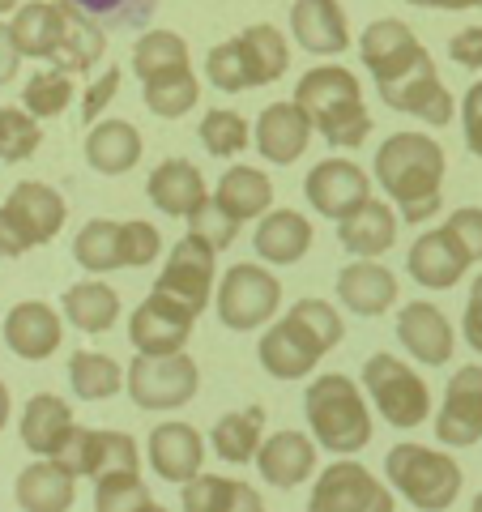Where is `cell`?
Masks as SVG:
<instances>
[{"label":"cell","instance_id":"6da1fadb","mask_svg":"<svg viewBox=\"0 0 482 512\" xmlns=\"http://www.w3.org/2000/svg\"><path fill=\"white\" fill-rule=\"evenodd\" d=\"M444 171V146L427 133H393L376 150V184L389 192L406 222H431L440 214Z\"/></svg>","mask_w":482,"mask_h":512},{"label":"cell","instance_id":"7a4b0ae2","mask_svg":"<svg viewBox=\"0 0 482 512\" xmlns=\"http://www.w3.org/2000/svg\"><path fill=\"white\" fill-rule=\"evenodd\" d=\"M295 103L308 111L316 133L333 150H359L372 137V116H367V103H363V86L342 64H316V69L303 73L295 86Z\"/></svg>","mask_w":482,"mask_h":512},{"label":"cell","instance_id":"3957f363","mask_svg":"<svg viewBox=\"0 0 482 512\" xmlns=\"http://www.w3.org/2000/svg\"><path fill=\"white\" fill-rule=\"evenodd\" d=\"M303 414L320 448L337 457H350L372 444V410H367L363 389L342 372H325L303 393Z\"/></svg>","mask_w":482,"mask_h":512},{"label":"cell","instance_id":"277c9868","mask_svg":"<svg viewBox=\"0 0 482 512\" xmlns=\"http://www.w3.org/2000/svg\"><path fill=\"white\" fill-rule=\"evenodd\" d=\"M286 69H291V47H286L282 30L269 22L248 26L244 35L218 43L214 52L205 56V82L222 94L269 86V82H278Z\"/></svg>","mask_w":482,"mask_h":512},{"label":"cell","instance_id":"5b68a950","mask_svg":"<svg viewBox=\"0 0 482 512\" xmlns=\"http://www.w3.org/2000/svg\"><path fill=\"white\" fill-rule=\"evenodd\" d=\"M384 474L389 487L419 512H444L461 495V466L427 444H393L384 457Z\"/></svg>","mask_w":482,"mask_h":512},{"label":"cell","instance_id":"8992f818","mask_svg":"<svg viewBox=\"0 0 482 512\" xmlns=\"http://www.w3.org/2000/svg\"><path fill=\"white\" fill-rule=\"evenodd\" d=\"M163 256V235L154 222L141 218H94L73 239V261L86 274H111V269H146Z\"/></svg>","mask_w":482,"mask_h":512},{"label":"cell","instance_id":"52a82bcc","mask_svg":"<svg viewBox=\"0 0 482 512\" xmlns=\"http://www.w3.org/2000/svg\"><path fill=\"white\" fill-rule=\"evenodd\" d=\"M69 205L43 180H22L0 205V256H26L30 248H43L60 235Z\"/></svg>","mask_w":482,"mask_h":512},{"label":"cell","instance_id":"ba28073f","mask_svg":"<svg viewBox=\"0 0 482 512\" xmlns=\"http://www.w3.org/2000/svg\"><path fill=\"white\" fill-rule=\"evenodd\" d=\"M363 393L376 402V414L389 427H419L431 414V389L410 363L376 350L363 363Z\"/></svg>","mask_w":482,"mask_h":512},{"label":"cell","instance_id":"9c48e42d","mask_svg":"<svg viewBox=\"0 0 482 512\" xmlns=\"http://www.w3.org/2000/svg\"><path fill=\"white\" fill-rule=\"evenodd\" d=\"M124 389L137 410H150V414L180 410L201 389V367L184 350H175V355H141L137 350V359L128 363Z\"/></svg>","mask_w":482,"mask_h":512},{"label":"cell","instance_id":"30bf717a","mask_svg":"<svg viewBox=\"0 0 482 512\" xmlns=\"http://www.w3.org/2000/svg\"><path fill=\"white\" fill-rule=\"evenodd\" d=\"M278 303H282V282L256 261L231 265L227 274L218 278V291H214L218 320L227 329H235V333L269 325L273 312H278Z\"/></svg>","mask_w":482,"mask_h":512},{"label":"cell","instance_id":"8fae6325","mask_svg":"<svg viewBox=\"0 0 482 512\" xmlns=\"http://www.w3.org/2000/svg\"><path fill=\"white\" fill-rule=\"evenodd\" d=\"M154 291L171 295L175 303H184L188 312L201 316L205 303H210L214 291H218V248L210 244V239L188 231L180 244L171 248L163 274H158V282H154Z\"/></svg>","mask_w":482,"mask_h":512},{"label":"cell","instance_id":"7c38bea8","mask_svg":"<svg viewBox=\"0 0 482 512\" xmlns=\"http://www.w3.org/2000/svg\"><path fill=\"white\" fill-rule=\"evenodd\" d=\"M312 512H393L397 495L359 461H333L308 495Z\"/></svg>","mask_w":482,"mask_h":512},{"label":"cell","instance_id":"4fadbf2b","mask_svg":"<svg viewBox=\"0 0 482 512\" xmlns=\"http://www.w3.org/2000/svg\"><path fill=\"white\" fill-rule=\"evenodd\" d=\"M380 90V103L401 111V116H414V120H427L431 128H444L448 120H453V94H448V86L440 82L436 73V60H431L427 52L410 64L406 73H397L393 82L376 86Z\"/></svg>","mask_w":482,"mask_h":512},{"label":"cell","instance_id":"5bb4252c","mask_svg":"<svg viewBox=\"0 0 482 512\" xmlns=\"http://www.w3.org/2000/svg\"><path fill=\"white\" fill-rule=\"evenodd\" d=\"M56 461L77 478H90V483L116 470H141L137 440L128 431H111V427H77Z\"/></svg>","mask_w":482,"mask_h":512},{"label":"cell","instance_id":"9a60e30c","mask_svg":"<svg viewBox=\"0 0 482 512\" xmlns=\"http://www.w3.org/2000/svg\"><path fill=\"white\" fill-rule=\"evenodd\" d=\"M303 197H308V205L320 218L342 222L355 214L363 201H372V175L359 163H350V158H325V163H316L308 171Z\"/></svg>","mask_w":482,"mask_h":512},{"label":"cell","instance_id":"2e32d148","mask_svg":"<svg viewBox=\"0 0 482 512\" xmlns=\"http://www.w3.org/2000/svg\"><path fill=\"white\" fill-rule=\"evenodd\" d=\"M192 320H197V312H188L184 303H175L163 291H150L128 320V342L141 355H175L192 338Z\"/></svg>","mask_w":482,"mask_h":512},{"label":"cell","instance_id":"e0dca14e","mask_svg":"<svg viewBox=\"0 0 482 512\" xmlns=\"http://www.w3.org/2000/svg\"><path fill=\"white\" fill-rule=\"evenodd\" d=\"M431 431L444 448H474L482 440V363H465L453 372Z\"/></svg>","mask_w":482,"mask_h":512},{"label":"cell","instance_id":"ac0fdd59","mask_svg":"<svg viewBox=\"0 0 482 512\" xmlns=\"http://www.w3.org/2000/svg\"><path fill=\"white\" fill-rule=\"evenodd\" d=\"M256 355H261V367H265L273 380H303L320 359L329 355V350L320 346L291 312H286L278 325H269L261 333V346H256Z\"/></svg>","mask_w":482,"mask_h":512},{"label":"cell","instance_id":"d6986e66","mask_svg":"<svg viewBox=\"0 0 482 512\" xmlns=\"http://www.w3.org/2000/svg\"><path fill=\"white\" fill-rule=\"evenodd\" d=\"M316 133V124L308 120V111H303L295 99L291 103H269L261 116H256V150H261L265 163L273 167H291L299 163V154H308V141Z\"/></svg>","mask_w":482,"mask_h":512},{"label":"cell","instance_id":"ffe728a7","mask_svg":"<svg viewBox=\"0 0 482 512\" xmlns=\"http://www.w3.org/2000/svg\"><path fill=\"white\" fill-rule=\"evenodd\" d=\"M423 52L427 47L419 43V35L397 18H376L359 39V60H363V69L376 77V86L393 82L397 73H406Z\"/></svg>","mask_w":482,"mask_h":512},{"label":"cell","instance_id":"44dd1931","mask_svg":"<svg viewBox=\"0 0 482 512\" xmlns=\"http://www.w3.org/2000/svg\"><path fill=\"white\" fill-rule=\"evenodd\" d=\"M64 342V325H60V312L43 299H22L13 303L9 316H5V346L13 350L18 359L26 363H43L52 359Z\"/></svg>","mask_w":482,"mask_h":512},{"label":"cell","instance_id":"7402d4cb","mask_svg":"<svg viewBox=\"0 0 482 512\" xmlns=\"http://www.w3.org/2000/svg\"><path fill=\"white\" fill-rule=\"evenodd\" d=\"M146 461L150 470L163 478V483L184 487L188 478H197L205 466V440L192 423H158L150 431V444H146Z\"/></svg>","mask_w":482,"mask_h":512},{"label":"cell","instance_id":"603a6c76","mask_svg":"<svg viewBox=\"0 0 482 512\" xmlns=\"http://www.w3.org/2000/svg\"><path fill=\"white\" fill-rule=\"evenodd\" d=\"M397 342L410 350V359H419L427 367H444L457 346L453 325H448V316L431 299H414L397 312Z\"/></svg>","mask_w":482,"mask_h":512},{"label":"cell","instance_id":"cb8c5ba5","mask_svg":"<svg viewBox=\"0 0 482 512\" xmlns=\"http://www.w3.org/2000/svg\"><path fill=\"white\" fill-rule=\"evenodd\" d=\"M474 261L465 256V248L453 239L448 227H436V231H423L419 239L410 244V256H406V269L410 278L423 286V291H448L465 278V269Z\"/></svg>","mask_w":482,"mask_h":512},{"label":"cell","instance_id":"d4e9b609","mask_svg":"<svg viewBox=\"0 0 482 512\" xmlns=\"http://www.w3.org/2000/svg\"><path fill=\"white\" fill-rule=\"evenodd\" d=\"M252 466L261 470V478L269 487L295 491V487L308 483V474L316 470V436H303V431H295V427L273 431V436H265Z\"/></svg>","mask_w":482,"mask_h":512},{"label":"cell","instance_id":"484cf974","mask_svg":"<svg viewBox=\"0 0 482 512\" xmlns=\"http://www.w3.org/2000/svg\"><path fill=\"white\" fill-rule=\"evenodd\" d=\"M291 35L312 56H342L350 47V22L337 0H295Z\"/></svg>","mask_w":482,"mask_h":512},{"label":"cell","instance_id":"4316f807","mask_svg":"<svg viewBox=\"0 0 482 512\" xmlns=\"http://www.w3.org/2000/svg\"><path fill=\"white\" fill-rule=\"evenodd\" d=\"M337 299L355 316H384L397 303V278L389 265L372 261V256H359V261H350L337 274Z\"/></svg>","mask_w":482,"mask_h":512},{"label":"cell","instance_id":"83f0119b","mask_svg":"<svg viewBox=\"0 0 482 512\" xmlns=\"http://www.w3.org/2000/svg\"><path fill=\"white\" fill-rule=\"evenodd\" d=\"M77 431L73 423V410L64 397L56 393H35L30 402L22 406V423H18V436L26 444V453L35 457H60V448L69 444V436Z\"/></svg>","mask_w":482,"mask_h":512},{"label":"cell","instance_id":"f1b7e54d","mask_svg":"<svg viewBox=\"0 0 482 512\" xmlns=\"http://www.w3.org/2000/svg\"><path fill=\"white\" fill-rule=\"evenodd\" d=\"M146 192H150L154 210L167 214V218H188L197 205L210 201L205 175L197 171V163H188V158H167V163H158L146 180Z\"/></svg>","mask_w":482,"mask_h":512},{"label":"cell","instance_id":"f546056e","mask_svg":"<svg viewBox=\"0 0 482 512\" xmlns=\"http://www.w3.org/2000/svg\"><path fill=\"white\" fill-rule=\"evenodd\" d=\"M13 500L26 512H69L77 500V474L64 470L56 457L30 461L13 483Z\"/></svg>","mask_w":482,"mask_h":512},{"label":"cell","instance_id":"4dcf8cb0","mask_svg":"<svg viewBox=\"0 0 482 512\" xmlns=\"http://www.w3.org/2000/svg\"><path fill=\"white\" fill-rule=\"evenodd\" d=\"M312 222L303 218L299 210H269L261 222H256L252 248L265 265H299L312 248Z\"/></svg>","mask_w":482,"mask_h":512},{"label":"cell","instance_id":"1f68e13d","mask_svg":"<svg viewBox=\"0 0 482 512\" xmlns=\"http://www.w3.org/2000/svg\"><path fill=\"white\" fill-rule=\"evenodd\" d=\"M13 43L30 60H56L60 39H64V13L60 0H22L18 18L9 22Z\"/></svg>","mask_w":482,"mask_h":512},{"label":"cell","instance_id":"d6a6232c","mask_svg":"<svg viewBox=\"0 0 482 512\" xmlns=\"http://www.w3.org/2000/svg\"><path fill=\"white\" fill-rule=\"evenodd\" d=\"M337 244L350 256H384L397 244V214L384 201H363L355 214L337 222Z\"/></svg>","mask_w":482,"mask_h":512},{"label":"cell","instance_id":"836d02e7","mask_svg":"<svg viewBox=\"0 0 482 512\" xmlns=\"http://www.w3.org/2000/svg\"><path fill=\"white\" fill-rule=\"evenodd\" d=\"M60 312L73 329L99 338V333H107L120 320V295H116V286H107L103 278H86V282H73L69 291L60 295Z\"/></svg>","mask_w":482,"mask_h":512},{"label":"cell","instance_id":"e575fe53","mask_svg":"<svg viewBox=\"0 0 482 512\" xmlns=\"http://www.w3.org/2000/svg\"><path fill=\"white\" fill-rule=\"evenodd\" d=\"M60 13H64V39H60V52L52 64L64 73H90L107 52L103 26L94 22V13L77 9L73 0H60Z\"/></svg>","mask_w":482,"mask_h":512},{"label":"cell","instance_id":"d590c367","mask_svg":"<svg viewBox=\"0 0 482 512\" xmlns=\"http://www.w3.org/2000/svg\"><path fill=\"white\" fill-rule=\"evenodd\" d=\"M141 158V133L128 120H94L86 133V163L99 175H124Z\"/></svg>","mask_w":482,"mask_h":512},{"label":"cell","instance_id":"8d00e7d4","mask_svg":"<svg viewBox=\"0 0 482 512\" xmlns=\"http://www.w3.org/2000/svg\"><path fill=\"white\" fill-rule=\"evenodd\" d=\"M214 201L227 210L235 222H256L273 210V184L261 167H227L214 188Z\"/></svg>","mask_w":482,"mask_h":512},{"label":"cell","instance_id":"74e56055","mask_svg":"<svg viewBox=\"0 0 482 512\" xmlns=\"http://www.w3.org/2000/svg\"><path fill=\"white\" fill-rule=\"evenodd\" d=\"M180 508L184 512H261L265 500L248 483H239V478L197 474V478H188L184 483Z\"/></svg>","mask_w":482,"mask_h":512},{"label":"cell","instance_id":"f35d334b","mask_svg":"<svg viewBox=\"0 0 482 512\" xmlns=\"http://www.w3.org/2000/svg\"><path fill=\"white\" fill-rule=\"evenodd\" d=\"M261 444H265V410L261 406L222 414L210 431V448L227 466H248V461H256Z\"/></svg>","mask_w":482,"mask_h":512},{"label":"cell","instance_id":"ab89813d","mask_svg":"<svg viewBox=\"0 0 482 512\" xmlns=\"http://www.w3.org/2000/svg\"><path fill=\"white\" fill-rule=\"evenodd\" d=\"M188 69H192L188 39L175 35V30H146L133 43V73L141 86L158 82V77H171V73H188Z\"/></svg>","mask_w":482,"mask_h":512},{"label":"cell","instance_id":"60d3db41","mask_svg":"<svg viewBox=\"0 0 482 512\" xmlns=\"http://www.w3.org/2000/svg\"><path fill=\"white\" fill-rule=\"evenodd\" d=\"M128 372L111 359V355H99V350H77L69 355V384L82 402H107L124 389Z\"/></svg>","mask_w":482,"mask_h":512},{"label":"cell","instance_id":"b9f144b4","mask_svg":"<svg viewBox=\"0 0 482 512\" xmlns=\"http://www.w3.org/2000/svg\"><path fill=\"white\" fill-rule=\"evenodd\" d=\"M94 512H158L141 470H116L94 478Z\"/></svg>","mask_w":482,"mask_h":512},{"label":"cell","instance_id":"7bdbcfd3","mask_svg":"<svg viewBox=\"0 0 482 512\" xmlns=\"http://www.w3.org/2000/svg\"><path fill=\"white\" fill-rule=\"evenodd\" d=\"M197 137H201L205 154H214V158H235V154L248 150L252 128H248V120L239 116V111L214 107V111H205V120L197 124Z\"/></svg>","mask_w":482,"mask_h":512},{"label":"cell","instance_id":"ee69618b","mask_svg":"<svg viewBox=\"0 0 482 512\" xmlns=\"http://www.w3.org/2000/svg\"><path fill=\"white\" fill-rule=\"evenodd\" d=\"M141 94H146V107L158 120H180L197 107L201 82H197V73L188 69V73H171V77H158V82H146Z\"/></svg>","mask_w":482,"mask_h":512},{"label":"cell","instance_id":"f6af8a7d","mask_svg":"<svg viewBox=\"0 0 482 512\" xmlns=\"http://www.w3.org/2000/svg\"><path fill=\"white\" fill-rule=\"evenodd\" d=\"M73 103V73L64 69H43L22 86V107L39 120H52Z\"/></svg>","mask_w":482,"mask_h":512},{"label":"cell","instance_id":"bcb514c9","mask_svg":"<svg viewBox=\"0 0 482 512\" xmlns=\"http://www.w3.org/2000/svg\"><path fill=\"white\" fill-rule=\"evenodd\" d=\"M43 146L39 116L26 107H0V163H26Z\"/></svg>","mask_w":482,"mask_h":512},{"label":"cell","instance_id":"7dc6e473","mask_svg":"<svg viewBox=\"0 0 482 512\" xmlns=\"http://www.w3.org/2000/svg\"><path fill=\"white\" fill-rule=\"evenodd\" d=\"M291 316H295L299 325L308 329L325 350H333L337 342L346 338V325H342V316H337V308H333L329 299H299L295 308H291Z\"/></svg>","mask_w":482,"mask_h":512},{"label":"cell","instance_id":"c3c4849f","mask_svg":"<svg viewBox=\"0 0 482 512\" xmlns=\"http://www.w3.org/2000/svg\"><path fill=\"white\" fill-rule=\"evenodd\" d=\"M184 222H188V231H192V235L210 239V244H214L218 252H227V248L235 244L239 227H244V222H235V218H231V214H227V210H222V205L214 201V192H210V201L197 205V210H192Z\"/></svg>","mask_w":482,"mask_h":512},{"label":"cell","instance_id":"681fc988","mask_svg":"<svg viewBox=\"0 0 482 512\" xmlns=\"http://www.w3.org/2000/svg\"><path fill=\"white\" fill-rule=\"evenodd\" d=\"M444 227L453 231V239L465 248V256L478 265L482 261V210H478V205H461V210H453Z\"/></svg>","mask_w":482,"mask_h":512},{"label":"cell","instance_id":"f907efd6","mask_svg":"<svg viewBox=\"0 0 482 512\" xmlns=\"http://www.w3.org/2000/svg\"><path fill=\"white\" fill-rule=\"evenodd\" d=\"M448 60L461 64V69H482V26H465L448 39Z\"/></svg>","mask_w":482,"mask_h":512},{"label":"cell","instance_id":"816d5d0a","mask_svg":"<svg viewBox=\"0 0 482 512\" xmlns=\"http://www.w3.org/2000/svg\"><path fill=\"white\" fill-rule=\"evenodd\" d=\"M461 128H465V146H470V154L482 158V82H474L470 90H465V99H461Z\"/></svg>","mask_w":482,"mask_h":512},{"label":"cell","instance_id":"f5cc1de1","mask_svg":"<svg viewBox=\"0 0 482 512\" xmlns=\"http://www.w3.org/2000/svg\"><path fill=\"white\" fill-rule=\"evenodd\" d=\"M116 90H120V69H116V64H111V69L99 77V82H94V86L86 90L82 116H86V120H99V116H103V107H107L111 99H116Z\"/></svg>","mask_w":482,"mask_h":512},{"label":"cell","instance_id":"db71d44e","mask_svg":"<svg viewBox=\"0 0 482 512\" xmlns=\"http://www.w3.org/2000/svg\"><path fill=\"white\" fill-rule=\"evenodd\" d=\"M461 333L470 342L474 355H482V274L470 286V299H465V316H461Z\"/></svg>","mask_w":482,"mask_h":512},{"label":"cell","instance_id":"11a10c76","mask_svg":"<svg viewBox=\"0 0 482 512\" xmlns=\"http://www.w3.org/2000/svg\"><path fill=\"white\" fill-rule=\"evenodd\" d=\"M26 56L18 52V43H13V30L0 22V86H9L13 77H18V64H22Z\"/></svg>","mask_w":482,"mask_h":512},{"label":"cell","instance_id":"9f6ffc18","mask_svg":"<svg viewBox=\"0 0 482 512\" xmlns=\"http://www.w3.org/2000/svg\"><path fill=\"white\" fill-rule=\"evenodd\" d=\"M77 9H86V13H94V18H107V13H124L133 0H73Z\"/></svg>","mask_w":482,"mask_h":512},{"label":"cell","instance_id":"6f0895ef","mask_svg":"<svg viewBox=\"0 0 482 512\" xmlns=\"http://www.w3.org/2000/svg\"><path fill=\"white\" fill-rule=\"evenodd\" d=\"M414 9H478L482 0H406Z\"/></svg>","mask_w":482,"mask_h":512},{"label":"cell","instance_id":"680465c9","mask_svg":"<svg viewBox=\"0 0 482 512\" xmlns=\"http://www.w3.org/2000/svg\"><path fill=\"white\" fill-rule=\"evenodd\" d=\"M9 414H13V397H9V389H5V380H0V431H5Z\"/></svg>","mask_w":482,"mask_h":512},{"label":"cell","instance_id":"91938a15","mask_svg":"<svg viewBox=\"0 0 482 512\" xmlns=\"http://www.w3.org/2000/svg\"><path fill=\"white\" fill-rule=\"evenodd\" d=\"M22 0H0V13H18Z\"/></svg>","mask_w":482,"mask_h":512},{"label":"cell","instance_id":"94428289","mask_svg":"<svg viewBox=\"0 0 482 512\" xmlns=\"http://www.w3.org/2000/svg\"><path fill=\"white\" fill-rule=\"evenodd\" d=\"M474 512H482V495H474Z\"/></svg>","mask_w":482,"mask_h":512}]
</instances>
